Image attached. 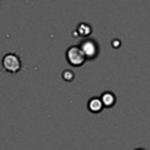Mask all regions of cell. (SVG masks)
<instances>
[{
  "label": "cell",
  "instance_id": "1",
  "mask_svg": "<svg viewBox=\"0 0 150 150\" xmlns=\"http://www.w3.org/2000/svg\"><path fill=\"white\" fill-rule=\"evenodd\" d=\"M1 67L5 71L11 73V74H15L22 68L21 57L14 52L6 53L1 59Z\"/></svg>",
  "mask_w": 150,
  "mask_h": 150
},
{
  "label": "cell",
  "instance_id": "2",
  "mask_svg": "<svg viewBox=\"0 0 150 150\" xmlns=\"http://www.w3.org/2000/svg\"><path fill=\"white\" fill-rule=\"evenodd\" d=\"M66 59H67L68 63L73 67H80L87 61V59H86L84 54L82 53L80 46L68 47V49L66 50Z\"/></svg>",
  "mask_w": 150,
  "mask_h": 150
},
{
  "label": "cell",
  "instance_id": "3",
  "mask_svg": "<svg viewBox=\"0 0 150 150\" xmlns=\"http://www.w3.org/2000/svg\"><path fill=\"white\" fill-rule=\"evenodd\" d=\"M80 48L82 50V53L84 54L87 60H93L98 55L100 48H98V43L96 42V40L87 38L84 40L81 41L80 43Z\"/></svg>",
  "mask_w": 150,
  "mask_h": 150
},
{
  "label": "cell",
  "instance_id": "4",
  "mask_svg": "<svg viewBox=\"0 0 150 150\" xmlns=\"http://www.w3.org/2000/svg\"><path fill=\"white\" fill-rule=\"evenodd\" d=\"M88 109L91 111V112H100L102 109H103V103L101 101L100 97H91L89 101H88Z\"/></svg>",
  "mask_w": 150,
  "mask_h": 150
},
{
  "label": "cell",
  "instance_id": "5",
  "mask_svg": "<svg viewBox=\"0 0 150 150\" xmlns=\"http://www.w3.org/2000/svg\"><path fill=\"white\" fill-rule=\"evenodd\" d=\"M91 32H93L91 26L87 22H81L76 27V34L79 36H82V38H86V39H87V36H89L91 34Z\"/></svg>",
  "mask_w": 150,
  "mask_h": 150
},
{
  "label": "cell",
  "instance_id": "6",
  "mask_svg": "<svg viewBox=\"0 0 150 150\" xmlns=\"http://www.w3.org/2000/svg\"><path fill=\"white\" fill-rule=\"evenodd\" d=\"M101 101L103 103V107H107V108H110L115 104V101H116V97L114 95V93L111 91H104L102 95H101Z\"/></svg>",
  "mask_w": 150,
  "mask_h": 150
},
{
  "label": "cell",
  "instance_id": "7",
  "mask_svg": "<svg viewBox=\"0 0 150 150\" xmlns=\"http://www.w3.org/2000/svg\"><path fill=\"white\" fill-rule=\"evenodd\" d=\"M62 77H63V80H66V81H71V80L74 79V74H73L71 70H64V71L62 73Z\"/></svg>",
  "mask_w": 150,
  "mask_h": 150
},
{
  "label": "cell",
  "instance_id": "8",
  "mask_svg": "<svg viewBox=\"0 0 150 150\" xmlns=\"http://www.w3.org/2000/svg\"><path fill=\"white\" fill-rule=\"evenodd\" d=\"M136 150H144V149H136Z\"/></svg>",
  "mask_w": 150,
  "mask_h": 150
}]
</instances>
